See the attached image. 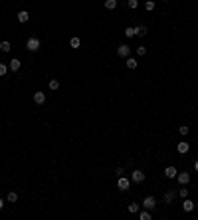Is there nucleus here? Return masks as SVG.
<instances>
[{"label":"nucleus","instance_id":"nucleus-18","mask_svg":"<svg viewBox=\"0 0 198 220\" xmlns=\"http://www.w3.org/2000/svg\"><path fill=\"white\" fill-rule=\"evenodd\" d=\"M48 85H50V89H52V91L60 89V82H57V79H50V83H48Z\"/></svg>","mask_w":198,"mask_h":220},{"label":"nucleus","instance_id":"nucleus-6","mask_svg":"<svg viewBox=\"0 0 198 220\" xmlns=\"http://www.w3.org/2000/svg\"><path fill=\"white\" fill-rule=\"evenodd\" d=\"M176 175H178V171H176L175 167H166L165 169V177L166 178H176Z\"/></svg>","mask_w":198,"mask_h":220},{"label":"nucleus","instance_id":"nucleus-19","mask_svg":"<svg viewBox=\"0 0 198 220\" xmlns=\"http://www.w3.org/2000/svg\"><path fill=\"white\" fill-rule=\"evenodd\" d=\"M127 210L131 212V214H133V212H139V204H137V202H131V204L127 206Z\"/></svg>","mask_w":198,"mask_h":220},{"label":"nucleus","instance_id":"nucleus-9","mask_svg":"<svg viewBox=\"0 0 198 220\" xmlns=\"http://www.w3.org/2000/svg\"><path fill=\"white\" fill-rule=\"evenodd\" d=\"M188 151H190V145L186 143V141H180V143H178V153L180 155H186Z\"/></svg>","mask_w":198,"mask_h":220},{"label":"nucleus","instance_id":"nucleus-7","mask_svg":"<svg viewBox=\"0 0 198 220\" xmlns=\"http://www.w3.org/2000/svg\"><path fill=\"white\" fill-rule=\"evenodd\" d=\"M34 101H36L38 105H42L44 101H46V93H44V91H36V93H34Z\"/></svg>","mask_w":198,"mask_h":220},{"label":"nucleus","instance_id":"nucleus-8","mask_svg":"<svg viewBox=\"0 0 198 220\" xmlns=\"http://www.w3.org/2000/svg\"><path fill=\"white\" fill-rule=\"evenodd\" d=\"M176 178H178L180 184H188L190 182V175L188 172H180V175H176Z\"/></svg>","mask_w":198,"mask_h":220},{"label":"nucleus","instance_id":"nucleus-23","mask_svg":"<svg viewBox=\"0 0 198 220\" xmlns=\"http://www.w3.org/2000/svg\"><path fill=\"white\" fill-rule=\"evenodd\" d=\"M125 36H127V38H133V36H135V28H131V26L125 28Z\"/></svg>","mask_w":198,"mask_h":220},{"label":"nucleus","instance_id":"nucleus-3","mask_svg":"<svg viewBox=\"0 0 198 220\" xmlns=\"http://www.w3.org/2000/svg\"><path fill=\"white\" fill-rule=\"evenodd\" d=\"M143 206H145L147 210L155 208V206H156V198H155V196H145V200H143Z\"/></svg>","mask_w":198,"mask_h":220},{"label":"nucleus","instance_id":"nucleus-10","mask_svg":"<svg viewBox=\"0 0 198 220\" xmlns=\"http://www.w3.org/2000/svg\"><path fill=\"white\" fill-rule=\"evenodd\" d=\"M175 198H176V191H169V192L165 194V202H166V204H170Z\"/></svg>","mask_w":198,"mask_h":220},{"label":"nucleus","instance_id":"nucleus-21","mask_svg":"<svg viewBox=\"0 0 198 220\" xmlns=\"http://www.w3.org/2000/svg\"><path fill=\"white\" fill-rule=\"evenodd\" d=\"M79 44H81L79 38H71L70 40V46H71V48H79Z\"/></svg>","mask_w":198,"mask_h":220},{"label":"nucleus","instance_id":"nucleus-16","mask_svg":"<svg viewBox=\"0 0 198 220\" xmlns=\"http://www.w3.org/2000/svg\"><path fill=\"white\" fill-rule=\"evenodd\" d=\"M10 70H12V72H18V70H20V60H16V57H14V60L10 62Z\"/></svg>","mask_w":198,"mask_h":220},{"label":"nucleus","instance_id":"nucleus-24","mask_svg":"<svg viewBox=\"0 0 198 220\" xmlns=\"http://www.w3.org/2000/svg\"><path fill=\"white\" fill-rule=\"evenodd\" d=\"M178 196H180V198H188V188H180Z\"/></svg>","mask_w":198,"mask_h":220},{"label":"nucleus","instance_id":"nucleus-5","mask_svg":"<svg viewBox=\"0 0 198 220\" xmlns=\"http://www.w3.org/2000/svg\"><path fill=\"white\" fill-rule=\"evenodd\" d=\"M117 54H119L121 57H129V54H131V48L123 44V46H119V48H117Z\"/></svg>","mask_w":198,"mask_h":220},{"label":"nucleus","instance_id":"nucleus-15","mask_svg":"<svg viewBox=\"0 0 198 220\" xmlns=\"http://www.w3.org/2000/svg\"><path fill=\"white\" fill-rule=\"evenodd\" d=\"M105 8L107 10H115L117 8V0H105Z\"/></svg>","mask_w":198,"mask_h":220},{"label":"nucleus","instance_id":"nucleus-14","mask_svg":"<svg viewBox=\"0 0 198 220\" xmlns=\"http://www.w3.org/2000/svg\"><path fill=\"white\" fill-rule=\"evenodd\" d=\"M10 50H12V48H10V42H8V40H4V42H0V52H10Z\"/></svg>","mask_w":198,"mask_h":220},{"label":"nucleus","instance_id":"nucleus-1","mask_svg":"<svg viewBox=\"0 0 198 220\" xmlns=\"http://www.w3.org/2000/svg\"><path fill=\"white\" fill-rule=\"evenodd\" d=\"M26 48H28L30 52H38V50H40V40H38V38H28V42H26Z\"/></svg>","mask_w":198,"mask_h":220},{"label":"nucleus","instance_id":"nucleus-22","mask_svg":"<svg viewBox=\"0 0 198 220\" xmlns=\"http://www.w3.org/2000/svg\"><path fill=\"white\" fill-rule=\"evenodd\" d=\"M18 200V192H8V202H16Z\"/></svg>","mask_w":198,"mask_h":220},{"label":"nucleus","instance_id":"nucleus-29","mask_svg":"<svg viewBox=\"0 0 198 220\" xmlns=\"http://www.w3.org/2000/svg\"><path fill=\"white\" fill-rule=\"evenodd\" d=\"M178 131H180V135H188V127H186V125L178 127Z\"/></svg>","mask_w":198,"mask_h":220},{"label":"nucleus","instance_id":"nucleus-25","mask_svg":"<svg viewBox=\"0 0 198 220\" xmlns=\"http://www.w3.org/2000/svg\"><path fill=\"white\" fill-rule=\"evenodd\" d=\"M127 6H129L131 10H135V8L139 6V0H129V2H127Z\"/></svg>","mask_w":198,"mask_h":220},{"label":"nucleus","instance_id":"nucleus-28","mask_svg":"<svg viewBox=\"0 0 198 220\" xmlns=\"http://www.w3.org/2000/svg\"><path fill=\"white\" fill-rule=\"evenodd\" d=\"M137 54H139V56H145V54H147V48H145V46H139V48H137Z\"/></svg>","mask_w":198,"mask_h":220},{"label":"nucleus","instance_id":"nucleus-31","mask_svg":"<svg viewBox=\"0 0 198 220\" xmlns=\"http://www.w3.org/2000/svg\"><path fill=\"white\" fill-rule=\"evenodd\" d=\"M194 169H196V171H198V161H196V163H194Z\"/></svg>","mask_w":198,"mask_h":220},{"label":"nucleus","instance_id":"nucleus-20","mask_svg":"<svg viewBox=\"0 0 198 220\" xmlns=\"http://www.w3.org/2000/svg\"><path fill=\"white\" fill-rule=\"evenodd\" d=\"M139 218H141V220H151V212H149V210L145 208V210H143L141 214H139Z\"/></svg>","mask_w":198,"mask_h":220},{"label":"nucleus","instance_id":"nucleus-12","mask_svg":"<svg viewBox=\"0 0 198 220\" xmlns=\"http://www.w3.org/2000/svg\"><path fill=\"white\" fill-rule=\"evenodd\" d=\"M28 18H30V14L26 10H20L18 12V22H28Z\"/></svg>","mask_w":198,"mask_h":220},{"label":"nucleus","instance_id":"nucleus-27","mask_svg":"<svg viewBox=\"0 0 198 220\" xmlns=\"http://www.w3.org/2000/svg\"><path fill=\"white\" fill-rule=\"evenodd\" d=\"M145 8L149 10V12H151V10H155V2H153V0H147V4H145Z\"/></svg>","mask_w":198,"mask_h":220},{"label":"nucleus","instance_id":"nucleus-30","mask_svg":"<svg viewBox=\"0 0 198 220\" xmlns=\"http://www.w3.org/2000/svg\"><path fill=\"white\" fill-rule=\"evenodd\" d=\"M2 208H4V200H2V198H0V210H2Z\"/></svg>","mask_w":198,"mask_h":220},{"label":"nucleus","instance_id":"nucleus-17","mask_svg":"<svg viewBox=\"0 0 198 220\" xmlns=\"http://www.w3.org/2000/svg\"><path fill=\"white\" fill-rule=\"evenodd\" d=\"M147 34V26H137L135 28V36H145Z\"/></svg>","mask_w":198,"mask_h":220},{"label":"nucleus","instance_id":"nucleus-4","mask_svg":"<svg viewBox=\"0 0 198 220\" xmlns=\"http://www.w3.org/2000/svg\"><path fill=\"white\" fill-rule=\"evenodd\" d=\"M129 187H131V181H129V178L121 177V178L117 181V188H119V191H127Z\"/></svg>","mask_w":198,"mask_h":220},{"label":"nucleus","instance_id":"nucleus-11","mask_svg":"<svg viewBox=\"0 0 198 220\" xmlns=\"http://www.w3.org/2000/svg\"><path fill=\"white\" fill-rule=\"evenodd\" d=\"M182 208H184L186 212H192V210H194V202H192V200H188V198H184V204H182Z\"/></svg>","mask_w":198,"mask_h":220},{"label":"nucleus","instance_id":"nucleus-2","mask_svg":"<svg viewBox=\"0 0 198 220\" xmlns=\"http://www.w3.org/2000/svg\"><path fill=\"white\" fill-rule=\"evenodd\" d=\"M131 181L133 182H143V181H145V172L139 171V169H135V171L131 172Z\"/></svg>","mask_w":198,"mask_h":220},{"label":"nucleus","instance_id":"nucleus-13","mask_svg":"<svg viewBox=\"0 0 198 220\" xmlns=\"http://www.w3.org/2000/svg\"><path fill=\"white\" fill-rule=\"evenodd\" d=\"M125 66H127L129 70H135V67L139 66V62H137V60H133V57H127V62H125Z\"/></svg>","mask_w":198,"mask_h":220},{"label":"nucleus","instance_id":"nucleus-26","mask_svg":"<svg viewBox=\"0 0 198 220\" xmlns=\"http://www.w3.org/2000/svg\"><path fill=\"white\" fill-rule=\"evenodd\" d=\"M6 72H8V66H4V64H0V77H4Z\"/></svg>","mask_w":198,"mask_h":220}]
</instances>
